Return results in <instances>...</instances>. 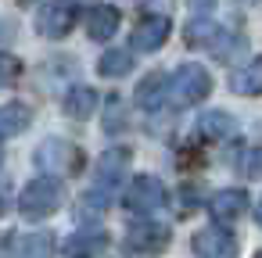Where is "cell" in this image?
<instances>
[{
	"instance_id": "1",
	"label": "cell",
	"mask_w": 262,
	"mask_h": 258,
	"mask_svg": "<svg viewBox=\"0 0 262 258\" xmlns=\"http://www.w3.org/2000/svg\"><path fill=\"white\" fill-rule=\"evenodd\" d=\"M208 90H212V76L201 65H180L169 76V86H165L172 108H194L208 97Z\"/></svg>"
},
{
	"instance_id": "2",
	"label": "cell",
	"mask_w": 262,
	"mask_h": 258,
	"mask_svg": "<svg viewBox=\"0 0 262 258\" xmlns=\"http://www.w3.org/2000/svg\"><path fill=\"white\" fill-rule=\"evenodd\" d=\"M58 204H61V183H58V179H51V176L33 179V183L22 190V197H18L22 215H26V219H33V222L51 219V215L58 212Z\"/></svg>"
},
{
	"instance_id": "3",
	"label": "cell",
	"mask_w": 262,
	"mask_h": 258,
	"mask_svg": "<svg viewBox=\"0 0 262 258\" xmlns=\"http://www.w3.org/2000/svg\"><path fill=\"white\" fill-rule=\"evenodd\" d=\"M122 204H126L133 215H155V212L165 204V186H162L155 176H133L129 186H126Z\"/></svg>"
},
{
	"instance_id": "4",
	"label": "cell",
	"mask_w": 262,
	"mask_h": 258,
	"mask_svg": "<svg viewBox=\"0 0 262 258\" xmlns=\"http://www.w3.org/2000/svg\"><path fill=\"white\" fill-rule=\"evenodd\" d=\"M36 165H40L47 176H65V172L79 169V151H76L69 140L51 136V140L40 144V151H36Z\"/></svg>"
},
{
	"instance_id": "5",
	"label": "cell",
	"mask_w": 262,
	"mask_h": 258,
	"mask_svg": "<svg viewBox=\"0 0 262 258\" xmlns=\"http://www.w3.org/2000/svg\"><path fill=\"white\" fill-rule=\"evenodd\" d=\"M72 26H76V4H72V0H51V4H43L40 15H36V29L47 40L69 36Z\"/></svg>"
},
{
	"instance_id": "6",
	"label": "cell",
	"mask_w": 262,
	"mask_h": 258,
	"mask_svg": "<svg viewBox=\"0 0 262 258\" xmlns=\"http://www.w3.org/2000/svg\"><path fill=\"white\" fill-rule=\"evenodd\" d=\"M190 247H194L198 258H233V254H237V240H233V233L223 229V226H205V229H198L194 240H190Z\"/></svg>"
},
{
	"instance_id": "7",
	"label": "cell",
	"mask_w": 262,
	"mask_h": 258,
	"mask_svg": "<svg viewBox=\"0 0 262 258\" xmlns=\"http://www.w3.org/2000/svg\"><path fill=\"white\" fill-rule=\"evenodd\" d=\"M126 247H129V251H144V254H158V251L169 247V226H162V222H140V226H129Z\"/></svg>"
},
{
	"instance_id": "8",
	"label": "cell",
	"mask_w": 262,
	"mask_h": 258,
	"mask_svg": "<svg viewBox=\"0 0 262 258\" xmlns=\"http://www.w3.org/2000/svg\"><path fill=\"white\" fill-rule=\"evenodd\" d=\"M169 33H172V22L162 18V15H151V18H144L133 29V47L144 51V54H155V51H162V43L169 40Z\"/></svg>"
},
{
	"instance_id": "9",
	"label": "cell",
	"mask_w": 262,
	"mask_h": 258,
	"mask_svg": "<svg viewBox=\"0 0 262 258\" xmlns=\"http://www.w3.org/2000/svg\"><path fill=\"white\" fill-rule=\"evenodd\" d=\"M244 208H248V194L244 190H219L212 201H208V212H212V219L215 222H233V219H241L244 215Z\"/></svg>"
},
{
	"instance_id": "10",
	"label": "cell",
	"mask_w": 262,
	"mask_h": 258,
	"mask_svg": "<svg viewBox=\"0 0 262 258\" xmlns=\"http://www.w3.org/2000/svg\"><path fill=\"white\" fill-rule=\"evenodd\" d=\"M119 29V11L112 4H94L86 11V36L90 40H108Z\"/></svg>"
},
{
	"instance_id": "11",
	"label": "cell",
	"mask_w": 262,
	"mask_h": 258,
	"mask_svg": "<svg viewBox=\"0 0 262 258\" xmlns=\"http://www.w3.org/2000/svg\"><path fill=\"white\" fill-rule=\"evenodd\" d=\"M223 40H226V29H219L215 22H190L187 26V43L190 47H205V51H212V54H223L226 47H223Z\"/></svg>"
},
{
	"instance_id": "12",
	"label": "cell",
	"mask_w": 262,
	"mask_h": 258,
	"mask_svg": "<svg viewBox=\"0 0 262 258\" xmlns=\"http://www.w3.org/2000/svg\"><path fill=\"white\" fill-rule=\"evenodd\" d=\"M230 90H233V93H244V97L262 93V58L241 65L237 72H230Z\"/></svg>"
},
{
	"instance_id": "13",
	"label": "cell",
	"mask_w": 262,
	"mask_h": 258,
	"mask_svg": "<svg viewBox=\"0 0 262 258\" xmlns=\"http://www.w3.org/2000/svg\"><path fill=\"white\" fill-rule=\"evenodd\" d=\"M94 108H97V90H90V86H72L61 101V111L69 119H90Z\"/></svg>"
},
{
	"instance_id": "14",
	"label": "cell",
	"mask_w": 262,
	"mask_h": 258,
	"mask_svg": "<svg viewBox=\"0 0 262 258\" xmlns=\"http://www.w3.org/2000/svg\"><path fill=\"white\" fill-rule=\"evenodd\" d=\"M29 122H33V111H29L26 104H18V101H11V104L0 108V136H4V140L26 133Z\"/></svg>"
},
{
	"instance_id": "15",
	"label": "cell",
	"mask_w": 262,
	"mask_h": 258,
	"mask_svg": "<svg viewBox=\"0 0 262 258\" xmlns=\"http://www.w3.org/2000/svg\"><path fill=\"white\" fill-rule=\"evenodd\" d=\"M104 244H108V240H104L101 229H94V233H76V237L65 240V254H72V258H90V254H97Z\"/></svg>"
},
{
	"instance_id": "16",
	"label": "cell",
	"mask_w": 262,
	"mask_h": 258,
	"mask_svg": "<svg viewBox=\"0 0 262 258\" xmlns=\"http://www.w3.org/2000/svg\"><path fill=\"white\" fill-rule=\"evenodd\" d=\"M165 86H169V79H165V76H151V79H144V83L137 86V104H140V108H147V111H151V108H158L162 101H169V93H162Z\"/></svg>"
},
{
	"instance_id": "17",
	"label": "cell",
	"mask_w": 262,
	"mask_h": 258,
	"mask_svg": "<svg viewBox=\"0 0 262 258\" xmlns=\"http://www.w3.org/2000/svg\"><path fill=\"white\" fill-rule=\"evenodd\" d=\"M129 68H133V58H129V51H108V54H101V61H97V72H101L104 79L129 76Z\"/></svg>"
},
{
	"instance_id": "18",
	"label": "cell",
	"mask_w": 262,
	"mask_h": 258,
	"mask_svg": "<svg viewBox=\"0 0 262 258\" xmlns=\"http://www.w3.org/2000/svg\"><path fill=\"white\" fill-rule=\"evenodd\" d=\"M198 122H201V133H205V136H230V133L237 129L226 111H208V115H201Z\"/></svg>"
},
{
	"instance_id": "19",
	"label": "cell",
	"mask_w": 262,
	"mask_h": 258,
	"mask_svg": "<svg viewBox=\"0 0 262 258\" xmlns=\"http://www.w3.org/2000/svg\"><path fill=\"white\" fill-rule=\"evenodd\" d=\"M18 76H22V61H18L15 54H4V51H0V90H4V86H15Z\"/></svg>"
},
{
	"instance_id": "20",
	"label": "cell",
	"mask_w": 262,
	"mask_h": 258,
	"mask_svg": "<svg viewBox=\"0 0 262 258\" xmlns=\"http://www.w3.org/2000/svg\"><path fill=\"white\" fill-rule=\"evenodd\" d=\"M248 154H251V161H248V172H251V176H262V151H258V147H251Z\"/></svg>"
},
{
	"instance_id": "21",
	"label": "cell",
	"mask_w": 262,
	"mask_h": 258,
	"mask_svg": "<svg viewBox=\"0 0 262 258\" xmlns=\"http://www.w3.org/2000/svg\"><path fill=\"white\" fill-rule=\"evenodd\" d=\"M215 4V0H190V8H198V11H208Z\"/></svg>"
},
{
	"instance_id": "22",
	"label": "cell",
	"mask_w": 262,
	"mask_h": 258,
	"mask_svg": "<svg viewBox=\"0 0 262 258\" xmlns=\"http://www.w3.org/2000/svg\"><path fill=\"white\" fill-rule=\"evenodd\" d=\"M4 204H8V186L0 183V212H4Z\"/></svg>"
},
{
	"instance_id": "23",
	"label": "cell",
	"mask_w": 262,
	"mask_h": 258,
	"mask_svg": "<svg viewBox=\"0 0 262 258\" xmlns=\"http://www.w3.org/2000/svg\"><path fill=\"white\" fill-rule=\"evenodd\" d=\"M255 219H258V226H262V201H258V208H255Z\"/></svg>"
},
{
	"instance_id": "24",
	"label": "cell",
	"mask_w": 262,
	"mask_h": 258,
	"mask_svg": "<svg viewBox=\"0 0 262 258\" xmlns=\"http://www.w3.org/2000/svg\"><path fill=\"white\" fill-rule=\"evenodd\" d=\"M255 258H262V251H258V254H255Z\"/></svg>"
}]
</instances>
